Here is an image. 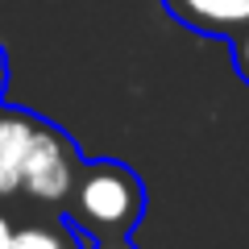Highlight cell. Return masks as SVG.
<instances>
[{
  "instance_id": "3957f363",
  "label": "cell",
  "mask_w": 249,
  "mask_h": 249,
  "mask_svg": "<svg viewBox=\"0 0 249 249\" xmlns=\"http://www.w3.org/2000/svg\"><path fill=\"white\" fill-rule=\"evenodd\" d=\"M162 9L191 34L224 37L249 25V0H162Z\"/></svg>"
},
{
  "instance_id": "8992f818",
  "label": "cell",
  "mask_w": 249,
  "mask_h": 249,
  "mask_svg": "<svg viewBox=\"0 0 249 249\" xmlns=\"http://www.w3.org/2000/svg\"><path fill=\"white\" fill-rule=\"evenodd\" d=\"M229 50H232V71L249 83V25L237 29V34L229 37Z\"/></svg>"
},
{
  "instance_id": "9c48e42d",
  "label": "cell",
  "mask_w": 249,
  "mask_h": 249,
  "mask_svg": "<svg viewBox=\"0 0 249 249\" xmlns=\"http://www.w3.org/2000/svg\"><path fill=\"white\" fill-rule=\"evenodd\" d=\"M91 249H137L129 237H116V241H100V245H91Z\"/></svg>"
},
{
  "instance_id": "6da1fadb",
  "label": "cell",
  "mask_w": 249,
  "mask_h": 249,
  "mask_svg": "<svg viewBox=\"0 0 249 249\" xmlns=\"http://www.w3.org/2000/svg\"><path fill=\"white\" fill-rule=\"evenodd\" d=\"M145 216V183L133 166H124L116 158H96L83 162L67 204H62V220L83 237V245H100V241H116L142 224Z\"/></svg>"
},
{
  "instance_id": "277c9868",
  "label": "cell",
  "mask_w": 249,
  "mask_h": 249,
  "mask_svg": "<svg viewBox=\"0 0 249 249\" xmlns=\"http://www.w3.org/2000/svg\"><path fill=\"white\" fill-rule=\"evenodd\" d=\"M37 121L42 116L25 112V108L0 104V199L21 196V170H25V154H29Z\"/></svg>"
},
{
  "instance_id": "ba28073f",
  "label": "cell",
  "mask_w": 249,
  "mask_h": 249,
  "mask_svg": "<svg viewBox=\"0 0 249 249\" xmlns=\"http://www.w3.org/2000/svg\"><path fill=\"white\" fill-rule=\"evenodd\" d=\"M4 88H9V54L0 46V104H4Z\"/></svg>"
},
{
  "instance_id": "5b68a950",
  "label": "cell",
  "mask_w": 249,
  "mask_h": 249,
  "mask_svg": "<svg viewBox=\"0 0 249 249\" xmlns=\"http://www.w3.org/2000/svg\"><path fill=\"white\" fill-rule=\"evenodd\" d=\"M13 249H88V245L62 216H54V220L17 224L13 229Z\"/></svg>"
},
{
  "instance_id": "7a4b0ae2",
  "label": "cell",
  "mask_w": 249,
  "mask_h": 249,
  "mask_svg": "<svg viewBox=\"0 0 249 249\" xmlns=\"http://www.w3.org/2000/svg\"><path fill=\"white\" fill-rule=\"evenodd\" d=\"M79 166H83L79 145L62 133L58 124L37 121L29 154H25V170H21V196L34 199V204H42V208L62 212V204H67V196H71V187H75Z\"/></svg>"
},
{
  "instance_id": "52a82bcc",
  "label": "cell",
  "mask_w": 249,
  "mask_h": 249,
  "mask_svg": "<svg viewBox=\"0 0 249 249\" xmlns=\"http://www.w3.org/2000/svg\"><path fill=\"white\" fill-rule=\"evenodd\" d=\"M13 229H17V224H13L9 212L0 208V249H13Z\"/></svg>"
}]
</instances>
